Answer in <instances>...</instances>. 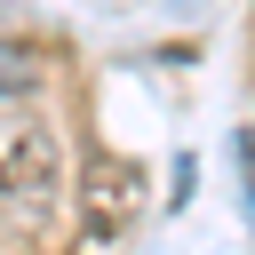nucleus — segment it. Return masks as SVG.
<instances>
[{"label": "nucleus", "mask_w": 255, "mask_h": 255, "mask_svg": "<svg viewBox=\"0 0 255 255\" xmlns=\"http://www.w3.org/2000/svg\"><path fill=\"white\" fill-rule=\"evenodd\" d=\"M56 199H64V151H56V128L32 120V112H8V104H0V215H8V223H40Z\"/></svg>", "instance_id": "f257e3e1"}, {"label": "nucleus", "mask_w": 255, "mask_h": 255, "mask_svg": "<svg viewBox=\"0 0 255 255\" xmlns=\"http://www.w3.org/2000/svg\"><path fill=\"white\" fill-rule=\"evenodd\" d=\"M135 207H143V175L120 159V151H88L80 159V191H72V215H80V255H104V247H120L128 239V223H135Z\"/></svg>", "instance_id": "f03ea898"}, {"label": "nucleus", "mask_w": 255, "mask_h": 255, "mask_svg": "<svg viewBox=\"0 0 255 255\" xmlns=\"http://www.w3.org/2000/svg\"><path fill=\"white\" fill-rule=\"evenodd\" d=\"M239 167H247V207H255V128L239 135Z\"/></svg>", "instance_id": "7ed1b4c3"}]
</instances>
